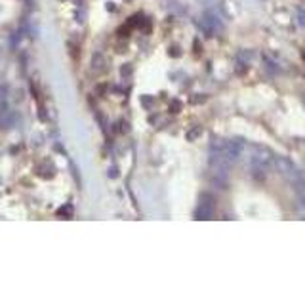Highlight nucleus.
I'll return each mask as SVG.
<instances>
[{
    "instance_id": "nucleus-5",
    "label": "nucleus",
    "mask_w": 305,
    "mask_h": 286,
    "mask_svg": "<svg viewBox=\"0 0 305 286\" xmlns=\"http://www.w3.org/2000/svg\"><path fill=\"white\" fill-rule=\"evenodd\" d=\"M300 206H302V210L305 212V187L300 191Z\"/></svg>"
},
{
    "instance_id": "nucleus-2",
    "label": "nucleus",
    "mask_w": 305,
    "mask_h": 286,
    "mask_svg": "<svg viewBox=\"0 0 305 286\" xmlns=\"http://www.w3.org/2000/svg\"><path fill=\"white\" fill-rule=\"evenodd\" d=\"M273 162V153L265 147H254L252 149V155H250V168H252V176H255L257 180H261L269 166Z\"/></svg>"
},
{
    "instance_id": "nucleus-4",
    "label": "nucleus",
    "mask_w": 305,
    "mask_h": 286,
    "mask_svg": "<svg viewBox=\"0 0 305 286\" xmlns=\"http://www.w3.org/2000/svg\"><path fill=\"white\" fill-rule=\"evenodd\" d=\"M277 166L280 168V172H282L286 178H290V180H294V178L300 176V172L296 170V166H294L288 158H279V160H277Z\"/></svg>"
},
{
    "instance_id": "nucleus-3",
    "label": "nucleus",
    "mask_w": 305,
    "mask_h": 286,
    "mask_svg": "<svg viewBox=\"0 0 305 286\" xmlns=\"http://www.w3.org/2000/svg\"><path fill=\"white\" fill-rule=\"evenodd\" d=\"M212 214H214V202H212V199L210 197H203L201 202H199V206H197V212H195L197 219H208V218H212Z\"/></svg>"
},
{
    "instance_id": "nucleus-1",
    "label": "nucleus",
    "mask_w": 305,
    "mask_h": 286,
    "mask_svg": "<svg viewBox=\"0 0 305 286\" xmlns=\"http://www.w3.org/2000/svg\"><path fill=\"white\" fill-rule=\"evenodd\" d=\"M242 151H244V141L242 139H225V141L216 143L212 147L210 162H212V166H216L220 170H225L240 158Z\"/></svg>"
}]
</instances>
